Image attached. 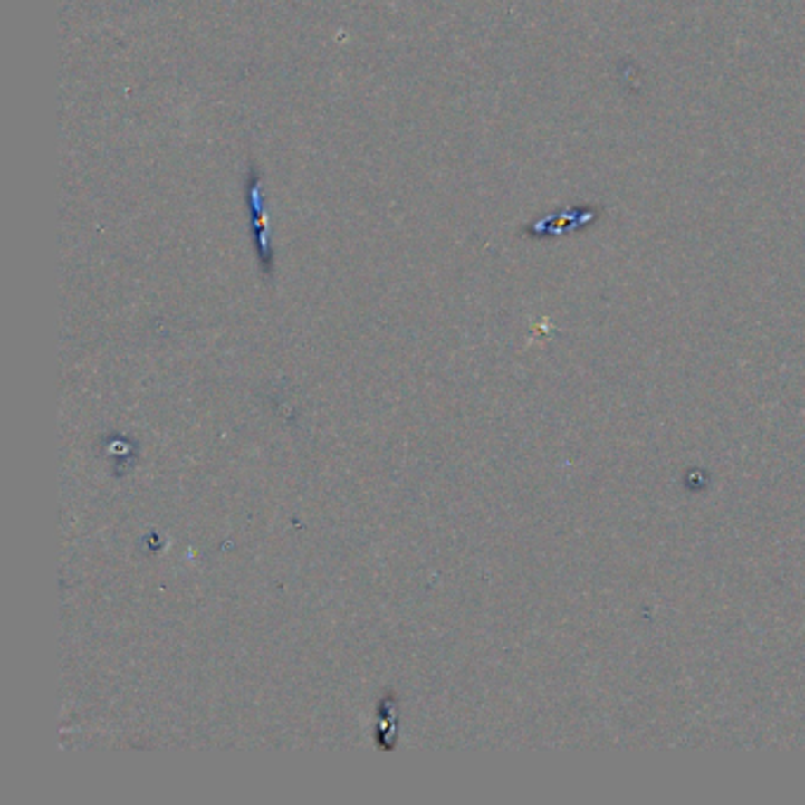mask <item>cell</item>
<instances>
[{
  "instance_id": "1",
  "label": "cell",
  "mask_w": 805,
  "mask_h": 805,
  "mask_svg": "<svg viewBox=\"0 0 805 805\" xmlns=\"http://www.w3.org/2000/svg\"><path fill=\"white\" fill-rule=\"evenodd\" d=\"M248 206H251L253 227L258 235V251L264 264H270V241H267V217L263 216V196H260V175L253 170L251 182H248Z\"/></svg>"
}]
</instances>
